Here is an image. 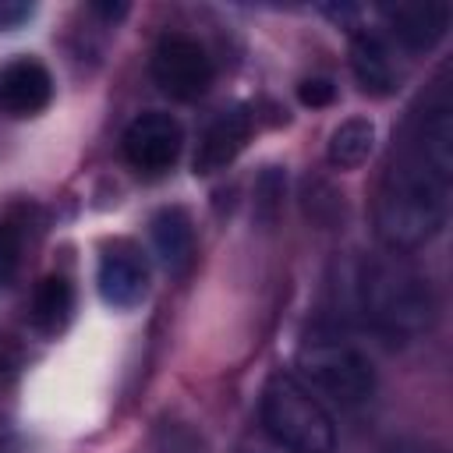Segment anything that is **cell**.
<instances>
[{
  "label": "cell",
  "mask_w": 453,
  "mask_h": 453,
  "mask_svg": "<svg viewBox=\"0 0 453 453\" xmlns=\"http://www.w3.org/2000/svg\"><path fill=\"white\" fill-rule=\"evenodd\" d=\"M244 453H287V449H280V446H273V442L265 439V442H255V446H248Z\"/></svg>",
  "instance_id": "ffe728a7"
},
{
  "label": "cell",
  "mask_w": 453,
  "mask_h": 453,
  "mask_svg": "<svg viewBox=\"0 0 453 453\" xmlns=\"http://www.w3.org/2000/svg\"><path fill=\"white\" fill-rule=\"evenodd\" d=\"M152 248L170 276H184L195 262V226L184 209L170 205L152 216Z\"/></svg>",
  "instance_id": "7c38bea8"
},
{
  "label": "cell",
  "mask_w": 453,
  "mask_h": 453,
  "mask_svg": "<svg viewBox=\"0 0 453 453\" xmlns=\"http://www.w3.org/2000/svg\"><path fill=\"white\" fill-rule=\"evenodd\" d=\"M382 453H435L428 442H421V439H411V435H400V439H389L386 446H382Z\"/></svg>",
  "instance_id": "ac0fdd59"
},
{
  "label": "cell",
  "mask_w": 453,
  "mask_h": 453,
  "mask_svg": "<svg viewBox=\"0 0 453 453\" xmlns=\"http://www.w3.org/2000/svg\"><path fill=\"white\" fill-rule=\"evenodd\" d=\"M382 18L403 50L428 53L446 39L449 4H442V0H400V4L382 7Z\"/></svg>",
  "instance_id": "ba28073f"
},
{
  "label": "cell",
  "mask_w": 453,
  "mask_h": 453,
  "mask_svg": "<svg viewBox=\"0 0 453 453\" xmlns=\"http://www.w3.org/2000/svg\"><path fill=\"white\" fill-rule=\"evenodd\" d=\"M350 71L365 96L386 99L400 88V71L393 64L389 46L375 32H354L350 35Z\"/></svg>",
  "instance_id": "8fae6325"
},
{
  "label": "cell",
  "mask_w": 453,
  "mask_h": 453,
  "mask_svg": "<svg viewBox=\"0 0 453 453\" xmlns=\"http://www.w3.org/2000/svg\"><path fill=\"white\" fill-rule=\"evenodd\" d=\"M18 262H21V234L14 226L0 223V287L14 280Z\"/></svg>",
  "instance_id": "9a60e30c"
},
{
  "label": "cell",
  "mask_w": 453,
  "mask_h": 453,
  "mask_svg": "<svg viewBox=\"0 0 453 453\" xmlns=\"http://www.w3.org/2000/svg\"><path fill=\"white\" fill-rule=\"evenodd\" d=\"M297 379L343 411L365 407L375 393L372 361L336 326H315L297 347Z\"/></svg>",
  "instance_id": "277c9868"
},
{
  "label": "cell",
  "mask_w": 453,
  "mask_h": 453,
  "mask_svg": "<svg viewBox=\"0 0 453 453\" xmlns=\"http://www.w3.org/2000/svg\"><path fill=\"white\" fill-rule=\"evenodd\" d=\"M32 4L28 0H0V28L4 32H11V28H18L21 21H28L32 18Z\"/></svg>",
  "instance_id": "e0dca14e"
},
{
  "label": "cell",
  "mask_w": 453,
  "mask_h": 453,
  "mask_svg": "<svg viewBox=\"0 0 453 453\" xmlns=\"http://www.w3.org/2000/svg\"><path fill=\"white\" fill-rule=\"evenodd\" d=\"M152 81L180 103H195L212 85V60L195 35L166 32L152 50Z\"/></svg>",
  "instance_id": "5b68a950"
},
{
  "label": "cell",
  "mask_w": 453,
  "mask_h": 453,
  "mask_svg": "<svg viewBox=\"0 0 453 453\" xmlns=\"http://www.w3.org/2000/svg\"><path fill=\"white\" fill-rule=\"evenodd\" d=\"M258 421L265 439L287 453H336L333 414L294 372H273L265 379Z\"/></svg>",
  "instance_id": "3957f363"
},
{
  "label": "cell",
  "mask_w": 453,
  "mask_h": 453,
  "mask_svg": "<svg viewBox=\"0 0 453 453\" xmlns=\"http://www.w3.org/2000/svg\"><path fill=\"white\" fill-rule=\"evenodd\" d=\"M248 138H251V113L244 106L223 110L219 117L209 120V127L198 138L195 173H219L223 166H230L237 159V152L248 145Z\"/></svg>",
  "instance_id": "30bf717a"
},
{
  "label": "cell",
  "mask_w": 453,
  "mask_h": 453,
  "mask_svg": "<svg viewBox=\"0 0 453 453\" xmlns=\"http://www.w3.org/2000/svg\"><path fill=\"white\" fill-rule=\"evenodd\" d=\"M53 99V78L39 60H11L0 67V113L35 117Z\"/></svg>",
  "instance_id": "9c48e42d"
},
{
  "label": "cell",
  "mask_w": 453,
  "mask_h": 453,
  "mask_svg": "<svg viewBox=\"0 0 453 453\" xmlns=\"http://www.w3.org/2000/svg\"><path fill=\"white\" fill-rule=\"evenodd\" d=\"M297 99H301L304 106H311V110H322V106H329V103L336 99V85H333V78H322V74L304 78V81L297 85Z\"/></svg>",
  "instance_id": "2e32d148"
},
{
  "label": "cell",
  "mask_w": 453,
  "mask_h": 453,
  "mask_svg": "<svg viewBox=\"0 0 453 453\" xmlns=\"http://www.w3.org/2000/svg\"><path fill=\"white\" fill-rule=\"evenodd\" d=\"M180 145H184V131H180L177 117L163 113V110H149V113L134 117L120 142L124 159L145 177L166 173L177 163Z\"/></svg>",
  "instance_id": "8992f818"
},
{
  "label": "cell",
  "mask_w": 453,
  "mask_h": 453,
  "mask_svg": "<svg viewBox=\"0 0 453 453\" xmlns=\"http://www.w3.org/2000/svg\"><path fill=\"white\" fill-rule=\"evenodd\" d=\"M354 297L365 326L386 343H414L435 322V294L428 276L396 251L361 258Z\"/></svg>",
  "instance_id": "7a4b0ae2"
},
{
  "label": "cell",
  "mask_w": 453,
  "mask_h": 453,
  "mask_svg": "<svg viewBox=\"0 0 453 453\" xmlns=\"http://www.w3.org/2000/svg\"><path fill=\"white\" fill-rule=\"evenodd\" d=\"M372 149H375V124L368 117H350L329 134L326 156L336 170H357L361 163H368Z\"/></svg>",
  "instance_id": "5bb4252c"
},
{
  "label": "cell",
  "mask_w": 453,
  "mask_h": 453,
  "mask_svg": "<svg viewBox=\"0 0 453 453\" xmlns=\"http://www.w3.org/2000/svg\"><path fill=\"white\" fill-rule=\"evenodd\" d=\"M453 191V106L446 96L421 103L375 191V237L386 251L407 255L428 244L449 216Z\"/></svg>",
  "instance_id": "6da1fadb"
},
{
  "label": "cell",
  "mask_w": 453,
  "mask_h": 453,
  "mask_svg": "<svg viewBox=\"0 0 453 453\" xmlns=\"http://www.w3.org/2000/svg\"><path fill=\"white\" fill-rule=\"evenodd\" d=\"M71 311H74V287H71V280L60 276V273L39 280V287L32 290L28 322H32L39 333L57 336V333L71 322Z\"/></svg>",
  "instance_id": "4fadbf2b"
},
{
  "label": "cell",
  "mask_w": 453,
  "mask_h": 453,
  "mask_svg": "<svg viewBox=\"0 0 453 453\" xmlns=\"http://www.w3.org/2000/svg\"><path fill=\"white\" fill-rule=\"evenodd\" d=\"M99 297L110 308H138L149 294V262L131 241H113L99 255Z\"/></svg>",
  "instance_id": "52a82bcc"
},
{
  "label": "cell",
  "mask_w": 453,
  "mask_h": 453,
  "mask_svg": "<svg viewBox=\"0 0 453 453\" xmlns=\"http://www.w3.org/2000/svg\"><path fill=\"white\" fill-rule=\"evenodd\" d=\"M92 11L103 14V18H110V21H117V18L127 14V4H92Z\"/></svg>",
  "instance_id": "d6986e66"
}]
</instances>
